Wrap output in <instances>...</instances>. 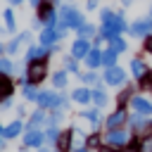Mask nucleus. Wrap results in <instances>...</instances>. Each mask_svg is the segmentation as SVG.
I'll list each match as a JSON object with an SVG mask.
<instances>
[{"instance_id":"f257e3e1","label":"nucleus","mask_w":152,"mask_h":152,"mask_svg":"<svg viewBox=\"0 0 152 152\" xmlns=\"http://www.w3.org/2000/svg\"><path fill=\"white\" fill-rule=\"evenodd\" d=\"M128 31V24H126V17H124V12H116L109 21H104V24H100V28H97V33L104 38V40H112L114 36H124Z\"/></svg>"},{"instance_id":"f03ea898","label":"nucleus","mask_w":152,"mask_h":152,"mask_svg":"<svg viewBox=\"0 0 152 152\" xmlns=\"http://www.w3.org/2000/svg\"><path fill=\"white\" fill-rule=\"evenodd\" d=\"M59 21L62 24H66L69 28H78L83 21H86V17H83V12L78 10V7H74L71 2H64L62 7H59Z\"/></svg>"},{"instance_id":"7ed1b4c3","label":"nucleus","mask_w":152,"mask_h":152,"mask_svg":"<svg viewBox=\"0 0 152 152\" xmlns=\"http://www.w3.org/2000/svg\"><path fill=\"white\" fill-rule=\"evenodd\" d=\"M102 138H104V142L112 145L114 150H121V147H126V145L133 140V131H128V128H112V131H104Z\"/></svg>"},{"instance_id":"20e7f679","label":"nucleus","mask_w":152,"mask_h":152,"mask_svg":"<svg viewBox=\"0 0 152 152\" xmlns=\"http://www.w3.org/2000/svg\"><path fill=\"white\" fill-rule=\"evenodd\" d=\"M48 71H50V62L48 59H40V62H31L26 64V83H43L48 78Z\"/></svg>"},{"instance_id":"39448f33","label":"nucleus","mask_w":152,"mask_h":152,"mask_svg":"<svg viewBox=\"0 0 152 152\" xmlns=\"http://www.w3.org/2000/svg\"><path fill=\"white\" fill-rule=\"evenodd\" d=\"M128 126L133 131L135 138H145V135H152V119L150 116H142L138 112L128 114Z\"/></svg>"},{"instance_id":"423d86ee","label":"nucleus","mask_w":152,"mask_h":152,"mask_svg":"<svg viewBox=\"0 0 152 152\" xmlns=\"http://www.w3.org/2000/svg\"><path fill=\"white\" fill-rule=\"evenodd\" d=\"M126 83H128V76H126V71H124L119 64H114V66H107V69H104V86L124 88Z\"/></svg>"},{"instance_id":"0eeeda50","label":"nucleus","mask_w":152,"mask_h":152,"mask_svg":"<svg viewBox=\"0 0 152 152\" xmlns=\"http://www.w3.org/2000/svg\"><path fill=\"white\" fill-rule=\"evenodd\" d=\"M128 33L133 38H147V36H152V19H150V14L147 17H138L128 26Z\"/></svg>"},{"instance_id":"6e6552de","label":"nucleus","mask_w":152,"mask_h":152,"mask_svg":"<svg viewBox=\"0 0 152 152\" xmlns=\"http://www.w3.org/2000/svg\"><path fill=\"white\" fill-rule=\"evenodd\" d=\"M126 124H128V112H126V107H116L112 114L104 116V128H107V131H112V128H124Z\"/></svg>"},{"instance_id":"1a4fd4ad","label":"nucleus","mask_w":152,"mask_h":152,"mask_svg":"<svg viewBox=\"0 0 152 152\" xmlns=\"http://www.w3.org/2000/svg\"><path fill=\"white\" fill-rule=\"evenodd\" d=\"M21 140L26 147H43L45 145V131L43 128H26Z\"/></svg>"},{"instance_id":"9d476101","label":"nucleus","mask_w":152,"mask_h":152,"mask_svg":"<svg viewBox=\"0 0 152 152\" xmlns=\"http://www.w3.org/2000/svg\"><path fill=\"white\" fill-rule=\"evenodd\" d=\"M59 40H62V38H59V33H57V28H55V26H43V28H40L38 45H45V48H50V50H52Z\"/></svg>"},{"instance_id":"9b49d317","label":"nucleus","mask_w":152,"mask_h":152,"mask_svg":"<svg viewBox=\"0 0 152 152\" xmlns=\"http://www.w3.org/2000/svg\"><path fill=\"white\" fill-rule=\"evenodd\" d=\"M50 48H45V45H31V48H26V52H24V62L26 64H31V62H40V59H48L50 57Z\"/></svg>"},{"instance_id":"f8f14e48","label":"nucleus","mask_w":152,"mask_h":152,"mask_svg":"<svg viewBox=\"0 0 152 152\" xmlns=\"http://www.w3.org/2000/svg\"><path fill=\"white\" fill-rule=\"evenodd\" d=\"M57 102H59V93L57 90H40L38 93V100H36V104L40 107V109H55L57 107Z\"/></svg>"},{"instance_id":"ddd939ff","label":"nucleus","mask_w":152,"mask_h":152,"mask_svg":"<svg viewBox=\"0 0 152 152\" xmlns=\"http://www.w3.org/2000/svg\"><path fill=\"white\" fill-rule=\"evenodd\" d=\"M93 50V43L90 40H86V38H76L74 43H71V50H69V55H74L78 62H83L86 59V55Z\"/></svg>"},{"instance_id":"4468645a","label":"nucleus","mask_w":152,"mask_h":152,"mask_svg":"<svg viewBox=\"0 0 152 152\" xmlns=\"http://www.w3.org/2000/svg\"><path fill=\"white\" fill-rule=\"evenodd\" d=\"M48 126V109H36L28 114V121H26V128H45Z\"/></svg>"},{"instance_id":"2eb2a0df","label":"nucleus","mask_w":152,"mask_h":152,"mask_svg":"<svg viewBox=\"0 0 152 152\" xmlns=\"http://www.w3.org/2000/svg\"><path fill=\"white\" fill-rule=\"evenodd\" d=\"M24 131H26L24 121H21V119H14V121H10V124L5 126V131H2V138H5V140H14V138L24 135Z\"/></svg>"},{"instance_id":"dca6fc26","label":"nucleus","mask_w":152,"mask_h":152,"mask_svg":"<svg viewBox=\"0 0 152 152\" xmlns=\"http://www.w3.org/2000/svg\"><path fill=\"white\" fill-rule=\"evenodd\" d=\"M131 107H133V112H138V114H142V116H150V114H152V100H147V97H142V95H133Z\"/></svg>"},{"instance_id":"f3484780","label":"nucleus","mask_w":152,"mask_h":152,"mask_svg":"<svg viewBox=\"0 0 152 152\" xmlns=\"http://www.w3.org/2000/svg\"><path fill=\"white\" fill-rule=\"evenodd\" d=\"M71 102H76V104H88V102H93V90L88 88V86H78L76 90H71Z\"/></svg>"},{"instance_id":"a211bd4d","label":"nucleus","mask_w":152,"mask_h":152,"mask_svg":"<svg viewBox=\"0 0 152 152\" xmlns=\"http://www.w3.org/2000/svg\"><path fill=\"white\" fill-rule=\"evenodd\" d=\"M78 81H81V86H93V88H97V86H102V76L97 74V71H93V69H88V71H78Z\"/></svg>"},{"instance_id":"6ab92c4d","label":"nucleus","mask_w":152,"mask_h":152,"mask_svg":"<svg viewBox=\"0 0 152 152\" xmlns=\"http://www.w3.org/2000/svg\"><path fill=\"white\" fill-rule=\"evenodd\" d=\"M74 131L69 128V131H62L59 133V140H57V145H55V150L57 152H71V147H74Z\"/></svg>"},{"instance_id":"aec40b11","label":"nucleus","mask_w":152,"mask_h":152,"mask_svg":"<svg viewBox=\"0 0 152 152\" xmlns=\"http://www.w3.org/2000/svg\"><path fill=\"white\" fill-rule=\"evenodd\" d=\"M147 71H150V66L145 64V59H142V57H133V59H131V76H133L135 81H140Z\"/></svg>"},{"instance_id":"412c9836","label":"nucleus","mask_w":152,"mask_h":152,"mask_svg":"<svg viewBox=\"0 0 152 152\" xmlns=\"http://www.w3.org/2000/svg\"><path fill=\"white\" fill-rule=\"evenodd\" d=\"M78 116H81L83 121H88L93 128H97V126H100V121H102V116H100V109H97V107H93V109H86V107H83V109L78 112Z\"/></svg>"},{"instance_id":"4be33fe9","label":"nucleus","mask_w":152,"mask_h":152,"mask_svg":"<svg viewBox=\"0 0 152 152\" xmlns=\"http://www.w3.org/2000/svg\"><path fill=\"white\" fill-rule=\"evenodd\" d=\"M12 95H14V81L10 78V74H0V102Z\"/></svg>"},{"instance_id":"5701e85b","label":"nucleus","mask_w":152,"mask_h":152,"mask_svg":"<svg viewBox=\"0 0 152 152\" xmlns=\"http://www.w3.org/2000/svg\"><path fill=\"white\" fill-rule=\"evenodd\" d=\"M83 62H86V66H88V69H93V71H95V69H100V66H102V50H100V48H93V50L86 55V59H83Z\"/></svg>"},{"instance_id":"b1692460","label":"nucleus","mask_w":152,"mask_h":152,"mask_svg":"<svg viewBox=\"0 0 152 152\" xmlns=\"http://www.w3.org/2000/svg\"><path fill=\"white\" fill-rule=\"evenodd\" d=\"M2 21H5V28H7V31L14 36V33H17V17H14V10H12V5L2 10Z\"/></svg>"},{"instance_id":"393cba45","label":"nucleus","mask_w":152,"mask_h":152,"mask_svg":"<svg viewBox=\"0 0 152 152\" xmlns=\"http://www.w3.org/2000/svg\"><path fill=\"white\" fill-rule=\"evenodd\" d=\"M50 81H52V86H55V90H64V88L69 86V74H66L64 69H59V71H55V74H50Z\"/></svg>"},{"instance_id":"a878e982","label":"nucleus","mask_w":152,"mask_h":152,"mask_svg":"<svg viewBox=\"0 0 152 152\" xmlns=\"http://www.w3.org/2000/svg\"><path fill=\"white\" fill-rule=\"evenodd\" d=\"M76 33H78V38H86V40H93V38H97V26H93V24H88V21H83L78 28H76Z\"/></svg>"},{"instance_id":"bb28decb","label":"nucleus","mask_w":152,"mask_h":152,"mask_svg":"<svg viewBox=\"0 0 152 152\" xmlns=\"http://www.w3.org/2000/svg\"><path fill=\"white\" fill-rule=\"evenodd\" d=\"M107 102H109V97H107V93H104V86L93 88V104H95L97 109H102V107H107Z\"/></svg>"},{"instance_id":"cd10ccee","label":"nucleus","mask_w":152,"mask_h":152,"mask_svg":"<svg viewBox=\"0 0 152 152\" xmlns=\"http://www.w3.org/2000/svg\"><path fill=\"white\" fill-rule=\"evenodd\" d=\"M24 48V43H21V36L17 33V36H12L7 43H5V52H7V57H12V55H17L19 50Z\"/></svg>"},{"instance_id":"c85d7f7f","label":"nucleus","mask_w":152,"mask_h":152,"mask_svg":"<svg viewBox=\"0 0 152 152\" xmlns=\"http://www.w3.org/2000/svg\"><path fill=\"white\" fill-rule=\"evenodd\" d=\"M102 142H104L102 133H88V135H86V140H83V145H86L88 150H100V147H102Z\"/></svg>"},{"instance_id":"c756f323","label":"nucleus","mask_w":152,"mask_h":152,"mask_svg":"<svg viewBox=\"0 0 152 152\" xmlns=\"http://www.w3.org/2000/svg\"><path fill=\"white\" fill-rule=\"evenodd\" d=\"M107 48H109V50H114L116 55H121V52H126V50H128V43H126L121 36H114L112 40H107Z\"/></svg>"},{"instance_id":"7c9ffc66","label":"nucleus","mask_w":152,"mask_h":152,"mask_svg":"<svg viewBox=\"0 0 152 152\" xmlns=\"http://www.w3.org/2000/svg\"><path fill=\"white\" fill-rule=\"evenodd\" d=\"M62 69L66 74H78V59L74 55H64L62 57Z\"/></svg>"},{"instance_id":"2f4dec72","label":"nucleus","mask_w":152,"mask_h":152,"mask_svg":"<svg viewBox=\"0 0 152 152\" xmlns=\"http://www.w3.org/2000/svg\"><path fill=\"white\" fill-rule=\"evenodd\" d=\"M133 95H135L133 88H131V86H124V88L119 90V95H116V104H119V107H126V104L133 100Z\"/></svg>"},{"instance_id":"473e14b6","label":"nucleus","mask_w":152,"mask_h":152,"mask_svg":"<svg viewBox=\"0 0 152 152\" xmlns=\"http://www.w3.org/2000/svg\"><path fill=\"white\" fill-rule=\"evenodd\" d=\"M38 93H40V90H38L33 83H24V86H21V95H24L26 102H36V100H38Z\"/></svg>"},{"instance_id":"72a5a7b5","label":"nucleus","mask_w":152,"mask_h":152,"mask_svg":"<svg viewBox=\"0 0 152 152\" xmlns=\"http://www.w3.org/2000/svg\"><path fill=\"white\" fill-rule=\"evenodd\" d=\"M43 131H45V142H48L50 147H52V145H57L59 133H62V131H59V126H45Z\"/></svg>"},{"instance_id":"f704fd0d","label":"nucleus","mask_w":152,"mask_h":152,"mask_svg":"<svg viewBox=\"0 0 152 152\" xmlns=\"http://www.w3.org/2000/svg\"><path fill=\"white\" fill-rule=\"evenodd\" d=\"M116 59H119V55H116L114 50H109V48L102 50V66H104V69H107V66H114Z\"/></svg>"},{"instance_id":"c9c22d12","label":"nucleus","mask_w":152,"mask_h":152,"mask_svg":"<svg viewBox=\"0 0 152 152\" xmlns=\"http://www.w3.org/2000/svg\"><path fill=\"white\" fill-rule=\"evenodd\" d=\"M64 119V112L62 109H50L48 112V126H59Z\"/></svg>"},{"instance_id":"e433bc0d","label":"nucleus","mask_w":152,"mask_h":152,"mask_svg":"<svg viewBox=\"0 0 152 152\" xmlns=\"http://www.w3.org/2000/svg\"><path fill=\"white\" fill-rule=\"evenodd\" d=\"M14 71V62L10 59V57H0V74H12Z\"/></svg>"},{"instance_id":"4c0bfd02","label":"nucleus","mask_w":152,"mask_h":152,"mask_svg":"<svg viewBox=\"0 0 152 152\" xmlns=\"http://www.w3.org/2000/svg\"><path fill=\"white\" fill-rule=\"evenodd\" d=\"M138 88H140V90H152V69L138 81Z\"/></svg>"},{"instance_id":"58836bf2","label":"nucleus","mask_w":152,"mask_h":152,"mask_svg":"<svg viewBox=\"0 0 152 152\" xmlns=\"http://www.w3.org/2000/svg\"><path fill=\"white\" fill-rule=\"evenodd\" d=\"M119 152H140V138H135V135H133V140H131L126 147H121Z\"/></svg>"},{"instance_id":"ea45409f","label":"nucleus","mask_w":152,"mask_h":152,"mask_svg":"<svg viewBox=\"0 0 152 152\" xmlns=\"http://www.w3.org/2000/svg\"><path fill=\"white\" fill-rule=\"evenodd\" d=\"M114 14H116L114 10H109V7H102V10H100V24H104V21H109V19H112Z\"/></svg>"},{"instance_id":"a19ab883","label":"nucleus","mask_w":152,"mask_h":152,"mask_svg":"<svg viewBox=\"0 0 152 152\" xmlns=\"http://www.w3.org/2000/svg\"><path fill=\"white\" fill-rule=\"evenodd\" d=\"M140 152H152V135L140 138Z\"/></svg>"},{"instance_id":"79ce46f5","label":"nucleus","mask_w":152,"mask_h":152,"mask_svg":"<svg viewBox=\"0 0 152 152\" xmlns=\"http://www.w3.org/2000/svg\"><path fill=\"white\" fill-rule=\"evenodd\" d=\"M69 102H71V97H66V95H59V102H57V107H55V109H62V112H66V109H69Z\"/></svg>"},{"instance_id":"37998d69","label":"nucleus","mask_w":152,"mask_h":152,"mask_svg":"<svg viewBox=\"0 0 152 152\" xmlns=\"http://www.w3.org/2000/svg\"><path fill=\"white\" fill-rule=\"evenodd\" d=\"M12 107H14V100H12V97H5V100L0 102V109H12Z\"/></svg>"},{"instance_id":"c03bdc74","label":"nucleus","mask_w":152,"mask_h":152,"mask_svg":"<svg viewBox=\"0 0 152 152\" xmlns=\"http://www.w3.org/2000/svg\"><path fill=\"white\" fill-rule=\"evenodd\" d=\"M142 48H145V52H150V55H152V36H147V38H145Z\"/></svg>"},{"instance_id":"a18cd8bd","label":"nucleus","mask_w":152,"mask_h":152,"mask_svg":"<svg viewBox=\"0 0 152 152\" xmlns=\"http://www.w3.org/2000/svg\"><path fill=\"white\" fill-rule=\"evenodd\" d=\"M21 116H26V107H24V104L17 107V119H21Z\"/></svg>"},{"instance_id":"49530a36","label":"nucleus","mask_w":152,"mask_h":152,"mask_svg":"<svg viewBox=\"0 0 152 152\" xmlns=\"http://www.w3.org/2000/svg\"><path fill=\"white\" fill-rule=\"evenodd\" d=\"M86 10H97V0H86Z\"/></svg>"},{"instance_id":"de8ad7c7","label":"nucleus","mask_w":152,"mask_h":152,"mask_svg":"<svg viewBox=\"0 0 152 152\" xmlns=\"http://www.w3.org/2000/svg\"><path fill=\"white\" fill-rule=\"evenodd\" d=\"M71 152H88V147L86 145H76V147H71Z\"/></svg>"},{"instance_id":"09e8293b","label":"nucleus","mask_w":152,"mask_h":152,"mask_svg":"<svg viewBox=\"0 0 152 152\" xmlns=\"http://www.w3.org/2000/svg\"><path fill=\"white\" fill-rule=\"evenodd\" d=\"M38 152H57V150H52L50 145H43V147H38Z\"/></svg>"},{"instance_id":"8fccbe9b","label":"nucleus","mask_w":152,"mask_h":152,"mask_svg":"<svg viewBox=\"0 0 152 152\" xmlns=\"http://www.w3.org/2000/svg\"><path fill=\"white\" fill-rule=\"evenodd\" d=\"M40 2H43V0H28V5H31V7H36V10L40 7Z\"/></svg>"},{"instance_id":"3c124183","label":"nucleus","mask_w":152,"mask_h":152,"mask_svg":"<svg viewBox=\"0 0 152 152\" xmlns=\"http://www.w3.org/2000/svg\"><path fill=\"white\" fill-rule=\"evenodd\" d=\"M119 2H121L124 7H131V5H133V0H119Z\"/></svg>"},{"instance_id":"603ef678","label":"nucleus","mask_w":152,"mask_h":152,"mask_svg":"<svg viewBox=\"0 0 152 152\" xmlns=\"http://www.w3.org/2000/svg\"><path fill=\"white\" fill-rule=\"evenodd\" d=\"M2 55H7V52H5V43H0V57H2Z\"/></svg>"},{"instance_id":"864d4df0","label":"nucleus","mask_w":152,"mask_h":152,"mask_svg":"<svg viewBox=\"0 0 152 152\" xmlns=\"http://www.w3.org/2000/svg\"><path fill=\"white\" fill-rule=\"evenodd\" d=\"M7 2H10V5H21L24 0H7Z\"/></svg>"},{"instance_id":"5fc2aeb1","label":"nucleus","mask_w":152,"mask_h":152,"mask_svg":"<svg viewBox=\"0 0 152 152\" xmlns=\"http://www.w3.org/2000/svg\"><path fill=\"white\" fill-rule=\"evenodd\" d=\"M43 2H48V5H52V7L57 5V0H43Z\"/></svg>"},{"instance_id":"6e6d98bb","label":"nucleus","mask_w":152,"mask_h":152,"mask_svg":"<svg viewBox=\"0 0 152 152\" xmlns=\"http://www.w3.org/2000/svg\"><path fill=\"white\" fill-rule=\"evenodd\" d=\"M2 147H5V138H0V150H2Z\"/></svg>"},{"instance_id":"4d7b16f0","label":"nucleus","mask_w":152,"mask_h":152,"mask_svg":"<svg viewBox=\"0 0 152 152\" xmlns=\"http://www.w3.org/2000/svg\"><path fill=\"white\" fill-rule=\"evenodd\" d=\"M2 131H5V126H2V124H0V138H2Z\"/></svg>"},{"instance_id":"13d9d810","label":"nucleus","mask_w":152,"mask_h":152,"mask_svg":"<svg viewBox=\"0 0 152 152\" xmlns=\"http://www.w3.org/2000/svg\"><path fill=\"white\" fill-rule=\"evenodd\" d=\"M150 19H152V5H150Z\"/></svg>"},{"instance_id":"bf43d9fd","label":"nucleus","mask_w":152,"mask_h":152,"mask_svg":"<svg viewBox=\"0 0 152 152\" xmlns=\"http://www.w3.org/2000/svg\"><path fill=\"white\" fill-rule=\"evenodd\" d=\"M64 2H71V0H64Z\"/></svg>"},{"instance_id":"052dcab7","label":"nucleus","mask_w":152,"mask_h":152,"mask_svg":"<svg viewBox=\"0 0 152 152\" xmlns=\"http://www.w3.org/2000/svg\"><path fill=\"white\" fill-rule=\"evenodd\" d=\"M88 152H93V150H88Z\"/></svg>"}]
</instances>
